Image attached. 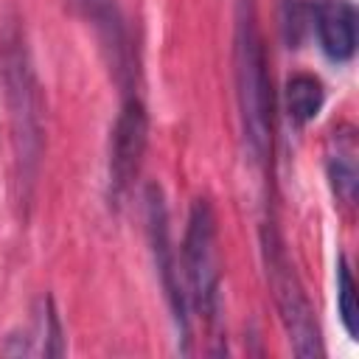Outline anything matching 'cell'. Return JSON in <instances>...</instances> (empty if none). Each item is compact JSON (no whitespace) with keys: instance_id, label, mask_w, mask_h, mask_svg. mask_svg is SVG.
<instances>
[{"instance_id":"obj_1","label":"cell","mask_w":359,"mask_h":359,"mask_svg":"<svg viewBox=\"0 0 359 359\" xmlns=\"http://www.w3.org/2000/svg\"><path fill=\"white\" fill-rule=\"evenodd\" d=\"M233 65L244 146L255 163H264L272 149V84L255 0H236Z\"/></svg>"},{"instance_id":"obj_2","label":"cell","mask_w":359,"mask_h":359,"mask_svg":"<svg viewBox=\"0 0 359 359\" xmlns=\"http://www.w3.org/2000/svg\"><path fill=\"white\" fill-rule=\"evenodd\" d=\"M3 84L11 118V140H14V163H17V185L20 199H31V188L36 182L39 160H42V98L39 84L25 50V42L17 28L3 34Z\"/></svg>"},{"instance_id":"obj_3","label":"cell","mask_w":359,"mask_h":359,"mask_svg":"<svg viewBox=\"0 0 359 359\" xmlns=\"http://www.w3.org/2000/svg\"><path fill=\"white\" fill-rule=\"evenodd\" d=\"M261 247H264L269 289H272V297H275V306H278V314H280V323H283L292 351L300 359H320L325 351H323V337H320L314 309L309 303V294H306L275 227L266 224L261 230Z\"/></svg>"},{"instance_id":"obj_4","label":"cell","mask_w":359,"mask_h":359,"mask_svg":"<svg viewBox=\"0 0 359 359\" xmlns=\"http://www.w3.org/2000/svg\"><path fill=\"white\" fill-rule=\"evenodd\" d=\"M182 266L188 278V300L202 311L208 323L219 317V247H216V213L208 199H194L185 238H182Z\"/></svg>"},{"instance_id":"obj_5","label":"cell","mask_w":359,"mask_h":359,"mask_svg":"<svg viewBox=\"0 0 359 359\" xmlns=\"http://www.w3.org/2000/svg\"><path fill=\"white\" fill-rule=\"evenodd\" d=\"M146 230H149V241H151V255H154V266L174 317V325L180 331L182 339V353H188V334H191V317H188V292L182 289L180 280V264H177V247L171 244V230H168V208H165V196L160 191V185L149 182L146 194Z\"/></svg>"},{"instance_id":"obj_6","label":"cell","mask_w":359,"mask_h":359,"mask_svg":"<svg viewBox=\"0 0 359 359\" xmlns=\"http://www.w3.org/2000/svg\"><path fill=\"white\" fill-rule=\"evenodd\" d=\"M146 140H149V115L146 107L137 98H126L115 129H112V146H109V188L115 199H121L132 180L140 171L143 154H146Z\"/></svg>"},{"instance_id":"obj_7","label":"cell","mask_w":359,"mask_h":359,"mask_svg":"<svg viewBox=\"0 0 359 359\" xmlns=\"http://www.w3.org/2000/svg\"><path fill=\"white\" fill-rule=\"evenodd\" d=\"M311 25L320 48L334 62H348L356 50V11L351 0H317L311 6Z\"/></svg>"},{"instance_id":"obj_8","label":"cell","mask_w":359,"mask_h":359,"mask_svg":"<svg viewBox=\"0 0 359 359\" xmlns=\"http://www.w3.org/2000/svg\"><path fill=\"white\" fill-rule=\"evenodd\" d=\"M325 168H328L334 196L345 205H353L356 185H359V143H356V135L351 126H342L331 135Z\"/></svg>"},{"instance_id":"obj_9","label":"cell","mask_w":359,"mask_h":359,"mask_svg":"<svg viewBox=\"0 0 359 359\" xmlns=\"http://www.w3.org/2000/svg\"><path fill=\"white\" fill-rule=\"evenodd\" d=\"M84 14L93 20L95 31L101 34L104 45L109 48V56H112V65L115 70L126 73L129 70V45H126V28H123V20H121V11L115 6V0H76Z\"/></svg>"},{"instance_id":"obj_10","label":"cell","mask_w":359,"mask_h":359,"mask_svg":"<svg viewBox=\"0 0 359 359\" xmlns=\"http://www.w3.org/2000/svg\"><path fill=\"white\" fill-rule=\"evenodd\" d=\"M325 101V90L320 84V79L309 76V73H297L286 81V112L294 123H309L317 118V112L323 109Z\"/></svg>"},{"instance_id":"obj_11","label":"cell","mask_w":359,"mask_h":359,"mask_svg":"<svg viewBox=\"0 0 359 359\" xmlns=\"http://www.w3.org/2000/svg\"><path fill=\"white\" fill-rule=\"evenodd\" d=\"M337 311L351 339H359V303H356V283L345 255L337 261Z\"/></svg>"},{"instance_id":"obj_12","label":"cell","mask_w":359,"mask_h":359,"mask_svg":"<svg viewBox=\"0 0 359 359\" xmlns=\"http://www.w3.org/2000/svg\"><path fill=\"white\" fill-rule=\"evenodd\" d=\"M311 28V6L303 0H283L280 3V34L289 48H300L303 36Z\"/></svg>"},{"instance_id":"obj_13","label":"cell","mask_w":359,"mask_h":359,"mask_svg":"<svg viewBox=\"0 0 359 359\" xmlns=\"http://www.w3.org/2000/svg\"><path fill=\"white\" fill-rule=\"evenodd\" d=\"M42 325H45L42 353H45V356H62V353H65L62 325H59V317H56V311H53V300H50V297L45 300V317H42Z\"/></svg>"}]
</instances>
